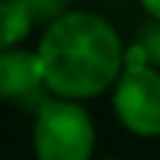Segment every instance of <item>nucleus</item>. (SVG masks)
I'll return each instance as SVG.
<instances>
[{"label": "nucleus", "instance_id": "obj_1", "mask_svg": "<svg viewBox=\"0 0 160 160\" xmlns=\"http://www.w3.org/2000/svg\"><path fill=\"white\" fill-rule=\"evenodd\" d=\"M42 87L53 98L84 101L115 87L124 70V42L98 14L68 8L45 25L37 48Z\"/></svg>", "mask_w": 160, "mask_h": 160}, {"label": "nucleus", "instance_id": "obj_2", "mask_svg": "<svg viewBox=\"0 0 160 160\" xmlns=\"http://www.w3.org/2000/svg\"><path fill=\"white\" fill-rule=\"evenodd\" d=\"M34 152L39 160H93L96 124L90 112L65 98H48L34 118Z\"/></svg>", "mask_w": 160, "mask_h": 160}, {"label": "nucleus", "instance_id": "obj_3", "mask_svg": "<svg viewBox=\"0 0 160 160\" xmlns=\"http://www.w3.org/2000/svg\"><path fill=\"white\" fill-rule=\"evenodd\" d=\"M112 107L124 129L141 138L160 135V70L124 68L112 87Z\"/></svg>", "mask_w": 160, "mask_h": 160}, {"label": "nucleus", "instance_id": "obj_4", "mask_svg": "<svg viewBox=\"0 0 160 160\" xmlns=\"http://www.w3.org/2000/svg\"><path fill=\"white\" fill-rule=\"evenodd\" d=\"M68 3H51V0H17V3H0V51L17 48L34 28L37 20H56L68 11Z\"/></svg>", "mask_w": 160, "mask_h": 160}, {"label": "nucleus", "instance_id": "obj_5", "mask_svg": "<svg viewBox=\"0 0 160 160\" xmlns=\"http://www.w3.org/2000/svg\"><path fill=\"white\" fill-rule=\"evenodd\" d=\"M42 87V70L37 51L11 48L0 51V101L25 98Z\"/></svg>", "mask_w": 160, "mask_h": 160}, {"label": "nucleus", "instance_id": "obj_6", "mask_svg": "<svg viewBox=\"0 0 160 160\" xmlns=\"http://www.w3.org/2000/svg\"><path fill=\"white\" fill-rule=\"evenodd\" d=\"M138 45L146 51V56H149L152 68H155V65H160V22H152V25L141 34Z\"/></svg>", "mask_w": 160, "mask_h": 160}, {"label": "nucleus", "instance_id": "obj_7", "mask_svg": "<svg viewBox=\"0 0 160 160\" xmlns=\"http://www.w3.org/2000/svg\"><path fill=\"white\" fill-rule=\"evenodd\" d=\"M143 11L152 17V22H160V0H143Z\"/></svg>", "mask_w": 160, "mask_h": 160}, {"label": "nucleus", "instance_id": "obj_8", "mask_svg": "<svg viewBox=\"0 0 160 160\" xmlns=\"http://www.w3.org/2000/svg\"><path fill=\"white\" fill-rule=\"evenodd\" d=\"M104 160H118V158H104Z\"/></svg>", "mask_w": 160, "mask_h": 160}]
</instances>
